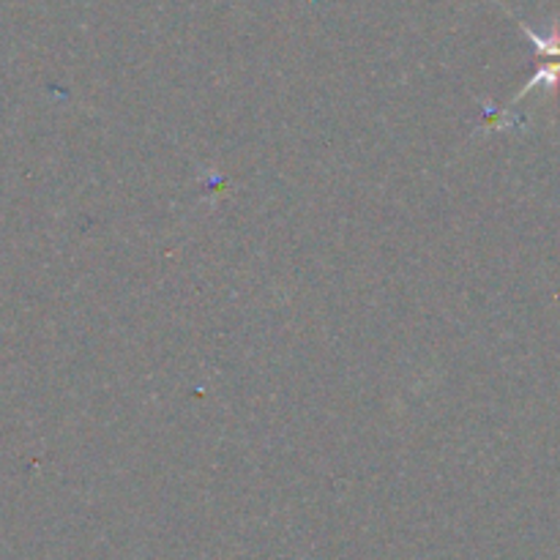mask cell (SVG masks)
Instances as JSON below:
<instances>
[{
  "mask_svg": "<svg viewBox=\"0 0 560 560\" xmlns=\"http://www.w3.org/2000/svg\"><path fill=\"white\" fill-rule=\"evenodd\" d=\"M558 82H560V58L550 60V63H545V66H539V71H536V74L530 77L528 82H525V88H520V93L512 98V102L517 104L520 98L528 96V93L536 91V88H547V91L556 93L558 91Z\"/></svg>",
  "mask_w": 560,
  "mask_h": 560,
  "instance_id": "2",
  "label": "cell"
},
{
  "mask_svg": "<svg viewBox=\"0 0 560 560\" xmlns=\"http://www.w3.org/2000/svg\"><path fill=\"white\" fill-rule=\"evenodd\" d=\"M520 27H523V33L528 36V42L536 47V55L539 58H560V22H552L547 31H536V27H530L528 22H523L517 16Z\"/></svg>",
  "mask_w": 560,
  "mask_h": 560,
  "instance_id": "1",
  "label": "cell"
}]
</instances>
